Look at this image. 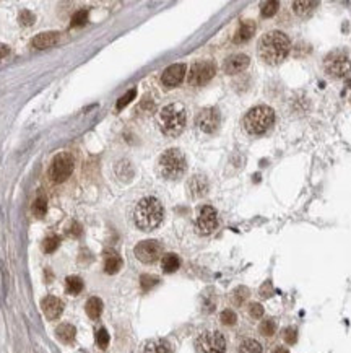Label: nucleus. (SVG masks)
<instances>
[{
  "label": "nucleus",
  "mask_w": 351,
  "mask_h": 353,
  "mask_svg": "<svg viewBox=\"0 0 351 353\" xmlns=\"http://www.w3.org/2000/svg\"><path fill=\"white\" fill-rule=\"evenodd\" d=\"M291 49V41L283 31H270L260 38L257 44L258 57L269 65H278L286 59Z\"/></svg>",
  "instance_id": "1"
},
{
  "label": "nucleus",
  "mask_w": 351,
  "mask_h": 353,
  "mask_svg": "<svg viewBox=\"0 0 351 353\" xmlns=\"http://www.w3.org/2000/svg\"><path fill=\"white\" fill-rule=\"evenodd\" d=\"M163 215L164 210L161 202L156 197H145L137 203L135 212H133V220H135L137 228L143 229V231H152V229L160 226Z\"/></svg>",
  "instance_id": "2"
},
{
  "label": "nucleus",
  "mask_w": 351,
  "mask_h": 353,
  "mask_svg": "<svg viewBox=\"0 0 351 353\" xmlns=\"http://www.w3.org/2000/svg\"><path fill=\"white\" fill-rule=\"evenodd\" d=\"M158 122H160V129L164 135H168V137L181 135L187 122L186 108H184L181 103H172V104L164 106L160 111Z\"/></svg>",
  "instance_id": "3"
},
{
  "label": "nucleus",
  "mask_w": 351,
  "mask_h": 353,
  "mask_svg": "<svg viewBox=\"0 0 351 353\" xmlns=\"http://www.w3.org/2000/svg\"><path fill=\"white\" fill-rule=\"evenodd\" d=\"M275 112L272 108H269V106H255V108L249 109V112L244 116L242 126L250 135H262L272 127Z\"/></svg>",
  "instance_id": "4"
},
{
  "label": "nucleus",
  "mask_w": 351,
  "mask_h": 353,
  "mask_svg": "<svg viewBox=\"0 0 351 353\" xmlns=\"http://www.w3.org/2000/svg\"><path fill=\"white\" fill-rule=\"evenodd\" d=\"M158 171L164 179H179L186 174L187 161L186 157L178 149L166 150L158 160Z\"/></svg>",
  "instance_id": "5"
},
{
  "label": "nucleus",
  "mask_w": 351,
  "mask_h": 353,
  "mask_svg": "<svg viewBox=\"0 0 351 353\" xmlns=\"http://www.w3.org/2000/svg\"><path fill=\"white\" fill-rule=\"evenodd\" d=\"M324 69L330 77L341 78L349 73L351 61L343 51H333L324 59Z\"/></svg>",
  "instance_id": "6"
},
{
  "label": "nucleus",
  "mask_w": 351,
  "mask_h": 353,
  "mask_svg": "<svg viewBox=\"0 0 351 353\" xmlns=\"http://www.w3.org/2000/svg\"><path fill=\"white\" fill-rule=\"evenodd\" d=\"M197 351L198 353H224L226 351V340H224L223 334L210 331L203 332L197 339Z\"/></svg>",
  "instance_id": "7"
},
{
  "label": "nucleus",
  "mask_w": 351,
  "mask_h": 353,
  "mask_svg": "<svg viewBox=\"0 0 351 353\" xmlns=\"http://www.w3.org/2000/svg\"><path fill=\"white\" fill-rule=\"evenodd\" d=\"M73 171V158L69 153H61L52 160L51 166H49V178L54 183H64L70 178Z\"/></svg>",
  "instance_id": "8"
},
{
  "label": "nucleus",
  "mask_w": 351,
  "mask_h": 353,
  "mask_svg": "<svg viewBox=\"0 0 351 353\" xmlns=\"http://www.w3.org/2000/svg\"><path fill=\"white\" fill-rule=\"evenodd\" d=\"M216 67L212 61H200L192 65L189 73V83L192 86H203L215 77Z\"/></svg>",
  "instance_id": "9"
},
{
  "label": "nucleus",
  "mask_w": 351,
  "mask_h": 353,
  "mask_svg": "<svg viewBox=\"0 0 351 353\" xmlns=\"http://www.w3.org/2000/svg\"><path fill=\"white\" fill-rule=\"evenodd\" d=\"M163 254V246L155 240L141 241L135 246V257L143 264H153Z\"/></svg>",
  "instance_id": "10"
},
{
  "label": "nucleus",
  "mask_w": 351,
  "mask_h": 353,
  "mask_svg": "<svg viewBox=\"0 0 351 353\" xmlns=\"http://www.w3.org/2000/svg\"><path fill=\"white\" fill-rule=\"evenodd\" d=\"M218 226V215L212 205H203L197 217V229L200 234H212Z\"/></svg>",
  "instance_id": "11"
},
{
  "label": "nucleus",
  "mask_w": 351,
  "mask_h": 353,
  "mask_svg": "<svg viewBox=\"0 0 351 353\" xmlns=\"http://www.w3.org/2000/svg\"><path fill=\"white\" fill-rule=\"evenodd\" d=\"M198 129L205 134H213L220 126V112L215 108H205L198 112L195 119Z\"/></svg>",
  "instance_id": "12"
},
{
  "label": "nucleus",
  "mask_w": 351,
  "mask_h": 353,
  "mask_svg": "<svg viewBox=\"0 0 351 353\" xmlns=\"http://www.w3.org/2000/svg\"><path fill=\"white\" fill-rule=\"evenodd\" d=\"M186 64H174L171 65V67H168L161 75V81L164 86L168 88H174L178 86L181 81L184 80V77H186Z\"/></svg>",
  "instance_id": "13"
},
{
  "label": "nucleus",
  "mask_w": 351,
  "mask_h": 353,
  "mask_svg": "<svg viewBox=\"0 0 351 353\" xmlns=\"http://www.w3.org/2000/svg\"><path fill=\"white\" fill-rule=\"evenodd\" d=\"M61 35L57 31H46V33H39L35 38L31 39V47L38 49V51H44V49L52 47L58 43Z\"/></svg>",
  "instance_id": "14"
},
{
  "label": "nucleus",
  "mask_w": 351,
  "mask_h": 353,
  "mask_svg": "<svg viewBox=\"0 0 351 353\" xmlns=\"http://www.w3.org/2000/svg\"><path fill=\"white\" fill-rule=\"evenodd\" d=\"M249 55L246 54H234L231 57H228L226 62H224L223 69L228 75H234V73H239V72H244L249 67Z\"/></svg>",
  "instance_id": "15"
},
{
  "label": "nucleus",
  "mask_w": 351,
  "mask_h": 353,
  "mask_svg": "<svg viewBox=\"0 0 351 353\" xmlns=\"http://www.w3.org/2000/svg\"><path fill=\"white\" fill-rule=\"evenodd\" d=\"M41 308H43V313L47 319H51V321H54V319H57L58 316L62 314L64 311V305L62 301L55 298V297H46L43 301H41Z\"/></svg>",
  "instance_id": "16"
},
{
  "label": "nucleus",
  "mask_w": 351,
  "mask_h": 353,
  "mask_svg": "<svg viewBox=\"0 0 351 353\" xmlns=\"http://www.w3.org/2000/svg\"><path fill=\"white\" fill-rule=\"evenodd\" d=\"M254 33H255V23L252 20L241 21L239 30L236 31V35H234V43H238V44L246 43V41H249L254 36Z\"/></svg>",
  "instance_id": "17"
},
{
  "label": "nucleus",
  "mask_w": 351,
  "mask_h": 353,
  "mask_svg": "<svg viewBox=\"0 0 351 353\" xmlns=\"http://www.w3.org/2000/svg\"><path fill=\"white\" fill-rule=\"evenodd\" d=\"M189 191L192 197H203L208 192V181L205 176H194L189 181Z\"/></svg>",
  "instance_id": "18"
},
{
  "label": "nucleus",
  "mask_w": 351,
  "mask_h": 353,
  "mask_svg": "<svg viewBox=\"0 0 351 353\" xmlns=\"http://www.w3.org/2000/svg\"><path fill=\"white\" fill-rule=\"evenodd\" d=\"M143 353H172V348L168 340L164 339H155L145 343Z\"/></svg>",
  "instance_id": "19"
},
{
  "label": "nucleus",
  "mask_w": 351,
  "mask_h": 353,
  "mask_svg": "<svg viewBox=\"0 0 351 353\" xmlns=\"http://www.w3.org/2000/svg\"><path fill=\"white\" fill-rule=\"evenodd\" d=\"M317 5H319V2H306V0H296V2H292V10H295V13L298 16H303V18H306V16H311L314 13Z\"/></svg>",
  "instance_id": "20"
},
{
  "label": "nucleus",
  "mask_w": 351,
  "mask_h": 353,
  "mask_svg": "<svg viewBox=\"0 0 351 353\" xmlns=\"http://www.w3.org/2000/svg\"><path fill=\"white\" fill-rule=\"evenodd\" d=\"M55 335L57 339L64 342V343H72L75 340V335H77V331L72 324H61L55 329Z\"/></svg>",
  "instance_id": "21"
},
{
  "label": "nucleus",
  "mask_w": 351,
  "mask_h": 353,
  "mask_svg": "<svg viewBox=\"0 0 351 353\" xmlns=\"http://www.w3.org/2000/svg\"><path fill=\"white\" fill-rule=\"evenodd\" d=\"M121 267H122V259L117 256L115 252L107 254L106 259H104V272L109 274V275H114V274L119 272Z\"/></svg>",
  "instance_id": "22"
},
{
  "label": "nucleus",
  "mask_w": 351,
  "mask_h": 353,
  "mask_svg": "<svg viewBox=\"0 0 351 353\" xmlns=\"http://www.w3.org/2000/svg\"><path fill=\"white\" fill-rule=\"evenodd\" d=\"M161 267L166 274H174L181 267V259L175 254H166V256H163Z\"/></svg>",
  "instance_id": "23"
},
{
  "label": "nucleus",
  "mask_w": 351,
  "mask_h": 353,
  "mask_svg": "<svg viewBox=\"0 0 351 353\" xmlns=\"http://www.w3.org/2000/svg\"><path fill=\"white\" fill-rule=\"evenodd\" d=\"M86 314L91 317V319H96L101 316V313H103V301L99 300V298H96V297H93V298H90L88 301H86Z\"/></svg>",
  "instance_id": "24"
},
{
  "label": "nucleus",
  "mask_w": 351,
  "mask_h": 353,
  "mask_svg": "<svg viewBox=\"0 0 351 353\" xmlns=\"http://www.w3.org/2000/svg\"><path fill=\"white\" fill-rule=\"evenodd\" d=\"M65 288H67V293H70V295H78V293L83 290V280H81L80 277H77V275L67 277V280H65Z\"/></svg>",
  "instance_id": "25"
},
{
  "label": "nucleus",
  "mask_w": 351,
  "mask_h": 353,
  "mask_svg": "<svg viewBox=\"0 0 351 353\" xmlns=\"http://www.w3.org/2000/svg\"><path fill=\"white\" fill-rule=\"evenodd\" d=\"M238 353H264L262 350V345L258 343L257 340H244L241 343V347L238 348Z\"/></svg>",
  "instance_id": "26"
},
{
  "label": "nucleus",
  "mask_w": 351,
  "mask_h": 353,
  "mask_svg": "<svg viewBox=\"0 0 351 353\" xmlns=\"http://www.w3.org/2000/svg\"><path fill=\"white\" fill-rule=\"evenodd\" d=\"M247 298H249V290L246 288V286H239V288H236V290L232 291V295H231L232 305H236V306L244 305V301Z\"/></svg>",
  "instance_id": "27"
},
{
  "label": "nucleus",
  "mask_w": 351,
  "mask_h": 353,
  "mask_svg": "<svg viewBox=\"0 0 351 353\" xmlns=\"http://www.w3.org/2000/svg\"><path fill=\"white\" fill-rule=\"evenodd\" d=\"M31 212H33V215L38 217V218H43V217L46 215V212H47V202H46L44 197H39V199H36L35 202H33Z\"/></svg>",
  "instance_id": "28"
},
{
  "label": "nucleus",
  "mask_w": 351,
  "mask_h": 353,
  "mask_svg": "<svg viewBox=\"0 0 351 353\" xmlns=\"http://www.w3.org/2000/svg\"><path fill=\"white\" fill-rule=\"evenodd\" d=\"M88 16H90V13H88V10H85V8H83V10H78L77 13H75L73 16H72V28H81V26H85L86 24V21H88Z\"/></svg>",
  "instance_id": "29"
},
{
  "label": "nucleus",
  "mask_w": 351,
  "mask_h": 353,
  "mask_svg": "<svg viewBox=\"0 0 351 353\" xmlns=\"http://www.w3.org/2000/svg\"><path fill=\"white\" fill-rule=\"evenodd\" d=\"M278 7H280V4L277 2V0H270V2H264V4H262V7H260L262 16H265V18H270V16H273L275 13L278 12Z\"/></svg>",
  "instance_id": "30"
},
{
  "label": "nucleus",
  "mask_w": 351,
  "mask_h": 353,
  "mask_svg": "<svg viewBox=\"0 0 351 353\" xmlns=\"http://www.w3.org/2000/svg\"><path fill=\"white\" fill-rule=\"evenodd\" d=\"M258 331H260V334H264L265 337H272L275 331H277V322H275L273 319H267V321H262Z\"/></svg>",
  "instance_id": "31"
},
{
  "label": "nucleus",
  "mask_w": 351,
  "mask_h": 353,
  "mask_svg": "<svg viewBox=\"0 0 351 353\" xmlns=\"http://www.w3.org/2000/svg\"><path fill=\"white\" fill-rule=\"evenodd\" d=\"M58 244H61V238H58V236H49L43 241V251L47 252V254L54 252L58 248Z\"/></svg>",
  "instance_id": "32"
},
{
  "label": "nucleus",
  "mask_w": 351,
  "mask_h": 353,
  "mask_svg": "<svg viewBox=\"0 0 351 353\" xmlns=\"http://www.w3.org/2000/svg\"><path fill=\"white\" fill-rule=\"evenodd\" d=\"M137 96V90L135 88H132V90H129V92L127 93H125L122 98H121V100L119 101H117V104H115V108H117V111H122L124 108H125V106H127L132 100H133V98H135Z\"/></svg>",
  "instance_id": "33"
},
{
  "label": "nucleus",
  "mask_w": 351,
  "mask_h": 353,
  "mask_svg": "<svg viewBox=\"0 0 351 353\" xmlns=\"http://www.w3.org/2000/svg\"><path fill=\"white\" fill-rule=\"evenodd\" d=\"M220 319H221V322L224 326H234V324L238 322V316L231 309H224L223 313H221V316H220Z\"/></svg>",
  "instance_id": "34"
},
{
  "label": "nucleus",
  "mask_w": 351,
  "mask_h": 353,
  "mask_svg": "<svg viewBox=\"0 0 351 353\" xmlns=\"http://www.w3.org/2000/svg\"><path fill=\"white\" fill-rule=\"evenodd\" d=\"M158 278L156 277H153V275H141L140 277V285H141V288H143L145 291H148V290H152L155 285H158Z\"/></svg>",
  "instance_id": "35"
},
{
  "label": "nucleus",
  "mask_w": 351,
  "mask_h": 353,
  "mask_svg": "<svg viewBox=\"0 0 351 353\" xmlns=\"http://www.w3.org/2000/svg\"><path fill=\"white\" fill-rule=\"evenodd\" d=\"M96 343L99 348H106L109 345V334H107L106 329H99L96 332Z\"/></svg>",
  "instance_id": "36"
},
{
  "label": "nucleus",
  "mask_w": 351,
  "mask_h": 353,
  "mask_svg": "<svg viewBox=\"0 0 351 353\" xmlns=\"http://www.w3.org/2000/svg\"><path fill=\"white\" fill-rule=\"evenodd\" d=\"M18 20H20V24H23V26H31V24L35 23L36 16H35V13L30 12V10H23L20 13V16H18Z\"/></svg>",
  "instance_id": "37"
},
{
  "label": "nucleus",
  "mask_w": 351,
  "mask_h": 353,
  "mask_svg": "<svg viewBox=\"0 0 351 353\" xmlns=\"http://www.w3.org/2000/svg\"><path fill=\"white\" fill-rule=\"evenodd\" d=\"M283 339H285L288 345H292V343L298 342V331L295 327H288V329L283 331Z\"/></svg>",
  "instance_id": "38"
},
{
  "label": "nucleus",
  "mask_w": 351,
  "mask_h": 353,
  "mask_svg": "<svg viewBox=\"0 0 351 353\" xmlns=\"http://www.w3.org/2000/svg\"><path fill=\"white\" fill-rule=\"evenodd\" d=\"M249 314L252 316L254 319H260L264 316V308L262 305H258V303H252V305L249 306Z\"/></svg>",
  "instance_id": "39"
},
{
  "label": "nucleus",
  "mask_w": 351,
  "mask_h": 353,
  "mask_svg": "<svg viewBox=\"0 0 351 353\" xmlns=\"http://www.w3.org/2000/svg\"><path fill=\"white\" fill-rule=\"evenodd\" d=\"M273 295V286H272V282L267 280L262 286H260V297L262 298H270Z\"/></svg>",
  "instance_id": "40"
},
{
  "label": "nucleus",
  "mask_w": 351,
  "mask_h": 353,
  "mask_svg": "<svg viewBox=\"0 0 351 353\" xmlns=\"http://www.w3.org/2000/svg\"><path fill=\"white\" fill-rule=\"evenodd\" d=\"M69 233H70L72 236H75V238H78V236L81 234V226H80V223H77V221H75V223H72Z\"/></svg>",
  "instance_id": "41"
},
{
  "label": "nucleus",
  "mask_w": 351,
  "mask_h": 353,
  "mask_svg": "<svg viewBox=\"0 0 351 353\" xmlns=\"http://www.w3.org/2000/svg\"><path fill=\"white\" fill-rule=\"evenodd\" d=\"M8 52H10V47H8L7 44H2V43H0V61H2L4 57H7V55H8Z\"/></svg>",
  "instance_id": "42"
},
{
  "label": "nucleus",
  "mask_w": 351,
  "mask_h": 353,
  "mask_svg": "<svg viewBox=\"0 0 351 353\" xmlns=\"http://www.w3.org/2000/svg\"><path fill=\"white\" fill-rule=\"evenodd\" d=\"M273 353H289V351H288V348H285V347H278V348L273 350Z\"/></svg>",
  "instance_id": "43"
}]
</instances>
